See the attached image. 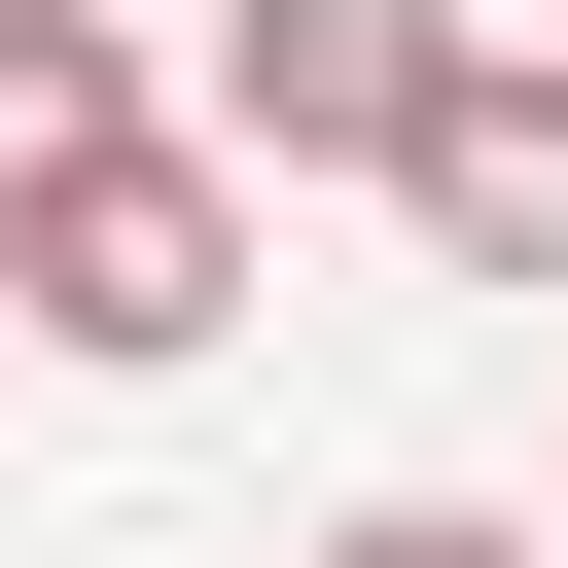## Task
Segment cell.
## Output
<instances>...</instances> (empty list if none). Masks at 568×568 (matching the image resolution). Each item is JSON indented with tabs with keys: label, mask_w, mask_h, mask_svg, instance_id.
<instances>
[{
	"label": "cell",
	"mask_w": 568,
	"mask_h": 568,
	"mask_svg": "<svg viewBox=\"0 0 568 568\" xmlns=\"http://www.w3.org/2000/svg\"><path fill=\"white\" fill-rule=\"evenodd\" d=\"M0 320H36V355H106V390H142V355H213V320H248V178H213L178 106H142V142H71V178H0Z\"/></svg>",
	"instance_id": "cell-1"
},
{
	"label": "cell",
	"mask_w": 568,
	"mask_h": 568,
	"mask_svg": "<svg viewBox=\"0 0 568 568\" xmlns=\"http://www.w3.org/2000/svg\"><path fill=\"white\" fill-rule=\"evenodd\" d=\"M532 568H568V532H532Z\"/></svg>",
	"instance_id": "cell-6"
},
{
	"label": "cell",
	"mask_w": 568,
	"mask_h": 568,
	"mask_svg": "<svg viewBox=\"0 0 568 568\" xmlns=\"http://www.w3.org/2000/svg\"><path fill=\"white\" fill-rule=\"evenodd\" d=\"M71 142H142V71H106V0H0V178H71Z\"/></svg>",
	"instance_id": "cell-4"
},
{
	"label": "cell",
	"mask_w": 568,
	"mask_h": 568,
	"mask_svg": "<svg viewBox=\"0 0 568 568\" xmlns=\"http://www.w3.org/2000/svg\"><path fill=\"white\" fill-rule=\"evenodd\" d=\"M426 71H462V0H213V178H390L426 142Z\"/></svg>",
	"instance_id": "cell-2"
},
{
	"label": "cell",
	"mask_w": 568,
	"mask_h": 568,
	"mask_svg": "<svg viewBox=\"0 0 568 568\" xmlns=\"http://www.w3.org/2000/svg\"><path fill=\"white\" fill-rule=\"evenodd\" d=\"M390 213H426L462 284H568V71H497V36H462V71H426V142H390Z\"/></svg>",
	"instance_id": "cell-3"
},
{
	"label": "cell",
	"mask_w": 568,
	"mask_h": 568,
	"mask_svg": "<svg viewBox=\"0 0 568 568\" xmlns=\"http://www.w3.org/2000/svg\"><path fill=\"white\" fill-rule=\"evenodd\" d=\"M320 568H532V532H497V497H355Z\"/></svg>",
	"instance_id": "cell-5"
}]
</instances>
